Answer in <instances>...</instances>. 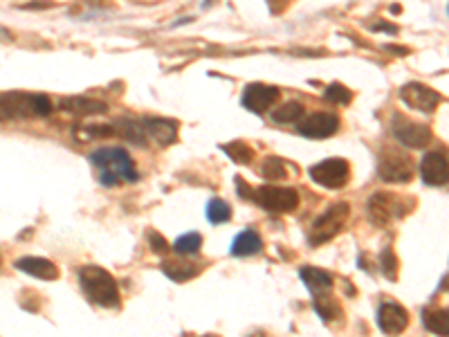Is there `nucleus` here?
Returning <instances> with one entry per match:
<instances>
[{
  "instance_id": "obj_9",
  "label": "nucleus",
  "mask_w": 449,
  "mask_h": 337,
  "mask_svg": "<svg viewBox=\"0 0 449 337\" xmlns=\"http://www.w3.org/2000/svg\"><path fill=\"white\" fill-rule=\"evenodd\" d=\"M400 99L405 101L409 109L420 111V113H433L438 109V104L443 101V95L436 93L433 88L418 84V81H409L400 88Z\"/></svg>"
},
{
  "instance_id": "obj_14",
  "label": "nucleus",
  "mask_w": 449,
  "mask_h": 337,
  "mask_svg": "<svg viewBox=\"0 0 449 337\" xmlns=\"http://www.w3.org/2000/svg\"><path fill=\"white\" fill-rule=\"evenodd\" d=\"M420 178L429 187H445L449 180V164L445 151H429L420 162Z\"/></svg>"
},
{
  "instance_id": "obj_24",
  "label": "nucleus",
  "mask_w": 449,
  "mask_h": 337,
  "mask_svg": "<svg viewBox=\"0 0 449 337\" xmlns=\"http://www.w3.org/2000/svg\"><path fill=\"white\" fill-rule=\"evenodd\" d=\"M115 135L113 124H92V126H79L74 129V137L81 142H92V140H104V137Z\"/></svg>"
},
{
  "instance_id": "obj_32",
  "label": "nucleus",
  "mask_w": 449,
  "mask_h": 337,
  "mask_svg": "<svg viewBox=\"0 0 449 337\" xmlns=\"http://www.w3.org/2000/svg\"><path fill=\"white\" fill-rule=\"evenodd\" d=\"M148 245H151V250L158 254H164L168 250V243L164 241V236L160 232H148Z\"/></svg>"
},
{
  "instance_id": "obj_28",
  "label": "nucleus",
  "mask_w": 449,
  "mask_h": 337,
  "mask_svg": "<svg viewBox=\"0 0 449 337\" xmlns=\"http://www.w3.org/2000/svg\"><path fill=\"white\" fill-rule=\"evenodd\" d=\"M200 248H203V236L198 232H189V234H182L176 238L173 243V250L178 254H198Z\"/></svg>"
},
{
  "instance_id": "obj_4",
  "label": "nucleus",
  "mask_w": 449,
  "mask_h": 337,
  "mask_svg": "<svg viewBox=\"0 0 449 337\" xmlns=\"http://www.w3.org/2000/svg\"><path fill=\"white\" fill-rule=\"evenodd\" d=\"M348 216H350V205L348 203H335L333 207H328L313 225L311 245H323V243H328L333 236H337L344 229Z\"/></svg>"
},
{
  "instance_id": "obj_21",
  "label": "nucleus",
  "mask_w": 449,
  "mask_h": 337,
  "mask_svg": "<svg viewBox=\"0 0 449 337\" xmlns=\"http://www.w3.org/2000/svg\"><path fill=\"white\" fill-rule=\"evenodd\" d=\"M115 133L121 135V137H126L128 142L137 144V146H146V135L142 131V126H139V119H131V117H121L117 119L115 124H113Z\"/></svg>"
},
{
  "instance_id": "obj_1",
  "label": "nucleus",
  "mask_w": 449,
  "mask_h": 337,
  "mask_svg": "<svg viewBox=\"0 0 449 337\" xmlns=\"http://www.w3.org/2000/svg\"><path fill=\"white\" fill-rule=\"evenodd\" d=\"M90 162L97 168V178L104 187H117L121 182H135L139 176L128 151L119 146H104L90 153Z\"/></svg>"
},
{
  "instance_id": "obj_5",
  "label": "nucleus",
  "mask_w": 449,
  "mask_h": 337,
  "mask_svg": "<svg viewBox=\"0 0 449 337\" xmlns=\"http://www.w3.org/2000/svg\"><path fill=\"white\" fill-rule=\"evenodd\" d=\"M411 158L405 151L398 149H384L382 156L378 160V176L384 182H391V185H402V182H409L413 176L411 168Z\"/></svg>"
},
{
  "instance_id": "obj_13",
  "label": "nucleus",
  "mask_w": 449,
  "mask_h": 337,
  "mask_svg": "<svg viewBox=\"0 0 449 337\" xmlns=\"http://www.w3.org/2000/svg\"><path fill=\"white\" fill-rule=\"evenodd\" d=\"M146 140H153L158 146H171L178 142V121L166 117H139Z\"/></svg>"
},
{
  "instance_id": "obj_31",
  "label": "nucleus",
  "mask_w": 449,
  "mask_h": 337,
  "mask_svg": "<svg viewBox=\"0 0 449 337\" xmlns=\"http://www.w3.org/2000/svg\"><path fill=\"white\" fill-rule=\"evenodd\" d=\"M380 266H382V272H384L386 279H389V281H395L398 279V258H395V254H393L391 248L382 250V254H380Z\"/></svg>"
},
{
  "instance_id": "obj_35",
  "label": "nucleus",
  "mask_w": 449,
  "mask_h": 337,
  "mask_svg": "<svg viewBox=\"0 0 449 337\" xmlns=\"http://www.w3.org/2000/svg\"><path fill=\"white\" fill-rule=\"evenodd\" d=\"M14 39V34L9 32V29H5V27H0V43H9Z\"/></svg>"
},
{
  "instance_id": "obj_22",
  "label": "nucleus",
  "mask_w": 449,
  "mask_h": 337,
  "mask_svg": "<svg viewBox=\"0 0 449 337\" xmlns=\"http://www.w3.org/2000/svg\"><path fill=\"white\" fill-rule=\"evenodd\" d=\"M423 321H425V328L431 331L433 335H440V337L449 335V315H447L445 308L425 311L423 313Z\"/></svg>"
},
{
  "instance_id": "obj_26",
  "label": "nucleus",
  "mask_w": 449,
  "mask_h": 337,
  "mask_svg": "<svg viewBox=\"0 0 449 337\" xmlns=\"http://www.w3.org/2000/svg\"><path fill=\"white\" fill-rule=\"evenodd\" d=\"M223 151L227 153V156L234 160L236 164H250L254 160V149L243 142V140H236V142H229V144H223Z\"/></svg>"
},
{
  "instance_id": "obj_34",
  "label": "nucleus",
  "mask_w": 449,
  "mask_h": 337,
  "mask_svg": "<svg viewBox=\"0 0 449 337\" xmlns=\"http://www.w3.org/2000/svg\"><path fill=\"white\" fill-rule=\"evenodd\" d=\"M373 29H375V32H389V34H398V27H393V25H389V23H375V25H373Z\"/></svg>"
},
{
  "instance_id": "obj_15",
  "label": "nucleus",
  "mask_w": 449,
  "mask_h": 337,
  "mask_svg": "<svg viewBox=\"0 0 449 337\" xmlns=\"http://www.w3.org/2000/svg\"><path fill=\"white\" fill-rule=\"evenodd\" d=\"M378 324L386 335H400L409 324V313L395 301H384L378 308Z\"/></svg>"
},
{
  "instance_id": "obj_3",
  "label": "nucleus",
  "mask_w": 449,
  "mask_h": 337,
  "mask_svg": "<svg viewBox=\"0 0 449 337\" xmlns=\"http://www.w3.org/2000/svg\"><path fill=\"white\" fill-rule=\"evenodd\" d=\"M79 283L92 303L104 306V308H117L119 306V288L108 270L99 266H84L79 270Z\"/></svg>"
},
{
  "instance_id": "obj_6",
  "label": "nucleus",
  "mask_w": 449,
  "mask_h": 337,
  "mask_svg": "<svg viewBox=\"0 0 449 337\" xmlns=\"http://www.w3.org/2000/svg\"><path fill=\"white\" fill-rule=\"evenodd\" d=\"M350 178V164L344 158H328L311 166V180L323 189H342Z\"/></svg>"
},
{
  "instance_id": "obj_20",
  "label": "nucleus",
  "mask_w": 449,
  "mask_h": 337,
  "mask_svg": "<svg viewBox=\"0 0 449 337\" xmlns=\"http://www.w3.org/2000/svg\"><path fill=\"white\" fill-rule=\"evenodd\" d=\"M261 248H263V241L254 229H243V232L234 238V243H231V254L252 256V254L261 252Z\"/></svg>"
},
{
  "instance_id": "obj_19",
  "label": "nucleus",
  "mask_w": 449,
  "mask_h": 337,
  "mask_svg": "<svg viewBox=\"0 0 449 337\" xmlns=\"http://www.w3.org/2000/svg\"><path fill=\"white\" fill-rule=\"evenodd\" d=\"M301 281L311 288V293L319 295V293H328V288L333 286V274L321 270V268H313V266H306L301 268Z\"/></svg>"
},
{
  "instance_id": "obj_7",
  "label": "nucleus",
  "mask_w": 449,
  "mask_h": 337,
  "mask_svg": "<svg viewBox=\"0 0 449 337\" xmlns=\"http://www.w3.org/2000/svg\"><path fill=\"white\" fill-rule=\"evenodd\" d=\"M252 201L258 203L263 209L274 211V213H288L299 207V193L290 187H258L252 196Z\"/></svg>"
},
{
  "instance_id": "obj_36",
  "label": "nucleus",
  "mask_w": 449,
  "mask_h": 337,
  "mask_svg": "<svg viewBox=\"0 0 449 337\" xmlns=\"http://www.w3.org/2000/svg\"><path fill=\"white\" fill-rule=\"evenodd\" d=\"M205 337H216V335H205Z\"/></svg>"
},
{
  "instance_id": "obj_18",
  "label": "nucleus",
  "mask_w": 449,
  "mask_h": 337,
  "mask_svg": "<svg viewBox=\"0 0 449 337\" xmlns=\"http://www.w3.org/2000/svg\"><path fill=\"white\" fill-rule=\"evenodd\" d=\"M200 270H203V268H200L198 263L184 261V258H171V261L162 263V272L166 274L168 279H173V281H189V279L198 277Z\"/></svg>"
},
{
  "instance_id": "obj_25",
  "label": "nucleus",
  "mask_w": 449,
  "mask_h": 337,
  "mask_svg": "<svg viewBox=\"0 0 449 337\" xmlns=\"http://www.w3.org/2000/svg\"><path fill=\"white\" fill-rule=\"evenodd\" d=\"M315 311L319 313V317L323 321H333L335 317L342 315V308H339V303L328 295V293H319L315 295Z\"/></svg>"
},
{
  "instance_id": "obj_17",
  "label": "nucleus",
  "mask_w": 449,
  "mask_h": 337,
  "mask_svg": "<svg viewBox=\"0 0 449 337\" xmlns=\"http://www.w3.org/2000/svg\"><path fill=\"white\" fill-rule=\"evenodd\" d=\"M59 106H61V111L72 113L76 117H90V115H99V113H106L108 111V106L104 101L92 99V97H79V95L61 99Z\"/></svg>"
},
{
  "instance_id": "obj_29",
  "label": "nucleus",
  "mask_w": 449,
  "mask_h": 337,
  "mask_svg": "<svg viewBox=\"0 0 449 337\" xmlns=\"http://www.w3.org/2000/svg\"><path fill=\"white\" fill-rule=\"evenodd\" d=\"M261 176L266 180H283L288 176L283 160L278 158H266L261 164Z\"/></svg>"
},
{
  "instance_id": "obj_33",
  "label": "nucleus",
  "mask_w": 449,
  "mask_h": 337,
  "mask_svg": "<svg viewBox=\"0 0 449 337\" xmlns=\"http://www.w3.org/2000/svg\"><path fill=\"white\" fill-rule=\"evenodd\" d=\"M236 185H238V196H243V198H250V201H252L254 191H250V185H247V182H245V180H241V178H236Z\"/></svg>"
},
{
  "instance_id": "obj_11",
  "label": "nucleus",
  "mask_w": 449,
  "mask_h": 337,
  "mask_svg": "<svg viewBox=\"0 0 449 337\" xmlns=\"http://www.w3.org/2000/svg\"><path fill=\"white\" fill-rule=\"evenodd\" d=\"M366 211H368V218L373 221L378 227H386L395 216H402V205H400V198H395L393 193H373L370 196V201L366 203Z\"/></svg>"
},
{
  "instance_id": "obj_16",
  "label": "nucleus",
  "mask_w": 449,
  "mask_h": 337,
  "mask_svg": "<svg viewBox=\"0 0 449 337\" xmlns=\"http://www.w3.org/2000/svg\"><path fill=\"white\" fill-rule=\"evenodd\" d=\"M16 268L29 277L41 279V281H54L59 279V268L43 256H21L16 261Z\"/></svg>"
},
{
  "instance_id": "obj_37",
  "label": "nucleus",
  "mask_w": 449,
  "mask_h": 337,
  "mask_svg": "<svg viewBox=\"0 0 449 337\" xmlns=\"http://www.w3.org/2000/svg\"><path fill=\"white\" fill-rule=\"evenodd\" d=\"M0 261H3V258H0Z\"/></svg>"
},
{
  "instance_id": "obj_30",
  "label": "nucleus",
  "mask_w": 449,
  "mask_h": 337,
  "mask_svg": "<svg viewBox=\"0 0 449 337\" xmlns=\"http://www.w3.org/2000/svg\"><path fill=\"white\" fill-rule=\"evenodd\" d=\"M323 99L331 101V104L348 106V104L353 101V93H350V90H348L346 86H342V84H331V86L326 88V93H323Z\"/></svg>"
},
{
  "instance_id": "obj_10",
  "label": "nucleus",
  "mask_w": 449,
  "mask_h": 337,
  "mask_svg": "<svg viewBox=\"0 0 449 337\" xmlns=\"http://www.w3.org/2000/svg\"><path fill=\"white\" fill-rule=\"evenodd\" d=\"M339 131V117L335 113H313L297 121V133L308 140H326Z\"/></svg>"
},
{
  "instance_id": "obj_12",
  "label": "nucleus",
  "mask_w": 449,
  "mask_h": 337,
  "mask_svg": "<svg viewBox=\"0 0 449 337\" xmlns=\"http://www.w3.org/2000/svg\"><path fill=\"white\" fill-rule=\"evenodd\" d=\"M281 97V90L276 86H268V84H250L245 86L243 95H241V104L243 109L252 111V113H266L270 111L274 101Z\"/></svg>"
},
{
  "instance_id": "obj_2",
  "label": "nucleus",
  "mask_w": 449,
  "mask_h": 337,
  "mask_svg": "<svg viewBox=\"0 0 449 337\" xmlns=\"http://www.w3.org/2000/svg\"><path fill=\"white\" fill-rule=\"evenodd\" d=\"M52 101L41 93H3L0 95V121L48 117Z\"/></svg>"
},
{
  "instance_id": "obj_23",
  "label": "nucleus",
  "mask_w": 449,
  "mask_h": 337,
  "mask_svg": "<svg viewBox=\"0 0 449 337\" xmlns=\"http://www.w3.org/2000/svg\"><path fill=\"white\" fill-rule=\"evenodd\" d=\"M301 117H303V106L299 101H286L272 111V119L276 124H292V121H299Z\"/></svg>"
},
{
  "instance_id": "obj_8",
  "label": "nucleus",
  "mask_w": 449,
  "mask_h": 337,
  "mask_svg": "<svg viewBox=\"0 0 449 337\" xmlns=\"http://www.w3.org/2000/svg\"><path fill=\"white\" fill-rule=\"evenodd\" d=\"M391 133L395 140L407 149H425L431 142V129L425 124H418L402 115H393L391 119Z\"/></svg>"
},
{
  "instance_id": "obj_27",
  "label": "nucleus",
  "mask_w": 449,
  "mask_h": 337,
  "mask_svg": "<svg viewBox=\"0 0 449 337\" xmlns=\"http://www.w3.org/2000/svg\"><path fill=\"white\" fill-rule=\"evenodd\" d=\"M207 218L211 225H223L231 218V207L229 203L221 201V198H213L207 203Z\"/></svg>"
}]
</instances>
